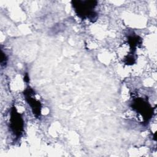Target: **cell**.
<instances>
[{
  "label": "cell",
  "mask_w": 157,
  "mask_h": 157,
  "mask_svg": "<svg viewBox=\"0 0 157 157\" xmlns=\"http://www.w3.org/2000/svg\"><path fill=\"white\" fill-rule=\"evenodd\" d=\"M98 2L96 1H73L72 5L77 15L83 19L95 20L97 13L94 9Z\"/></svg>",
  "instance_id": "1"
},
{
  "label": "cell",
  "mask_w": 157,
  "mask_h": 157,
  "mask_svg": "<svg viewBox=\"0 0 157 157\" xmlns=\"http://www.w3.org/2000/svg\"><path fill=\"white\" fill-rule=\"evenodd\" d=\"M15 107L12 109L10 112V118L9 123V128L12 132L17 137H19L22 133L23 128V119L21 115L17 112Z\"/></svg>",
  "instance_id": "2"
},
{
  "label": "cell",
  "mask_w": 157,
  "mask_h": 157,
  "mask_svg": "<svg viewBox=\"0 0 157 157\" xmlns=\"http://www.w3.org/2000/svg\"><path fill=\"white\" fill-rule=\"evenodd\" d=\"M132 108H133L137 113L143 116V118L145 121H148L151 117V107L144 99L140 98L134 99L132 102Z\"/></svg>",
  "instance_id": "3"
},
{
  "label": "cell",
  "mask_w": 157,
  "mask_h": 157,
  "mask_svg": "<svg viewBox=\"0 0 157 157\" xmlns=\"http://www.w3.org/2000/svg\"><path fill=\"white\" fill-rule=\"evenodd\" d=\"M33 90L31 89H27L25 91V97L27 102L29 105H30L31 109L34 114L36 116H39L40 115V110H41V104L39 101L36 99L35 98H33Z\"/></svg>",
  "instance_id": "4"
}]
</instances>
